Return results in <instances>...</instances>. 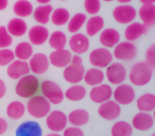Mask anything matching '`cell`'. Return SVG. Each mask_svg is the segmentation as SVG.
Masks as SVG:
<instances>
[{
	"label": "cell",
	"instance_id": "cell-50",
	"mask_svg": "<svg viewBox=\"0 0 155 136\" xmlns=\"http://www.w3.org/2000/svg\"><path fill=\"white\" fill-rule=\"evenodd\" d=\"M104 2H110V1H114V0H102Z\"/></svg>",
	"mask_w": 155,
	"mask_h": 136
},
{
	"label": "cell",
	"instance_id": "cell-20",
	"mask_svg": "<svg viewBox=\"0 0 155 136\" xmlns=\"http://www.w3.org/2000/svg\"><path fill=\"white\" fill-rule=\"evenodd\" d=\"M148 32V27L141 22H132L124 30V37L127 41H134Z\"/></svg>",
	"mask_w": 155,
	"mask_h": 136
},
{
	"label": "cell",
	"instance_id": "cell-15",
	"mask_svg": "<svg viewBox=\"0 0 155 136\" xmlns=\"http://www.w3.org/2000/svg\"><path fill=\"white\" fill-rule=\"evenodd\" d=\"M71 58H72V54L71 51L65 49H56L54 51H52L49 55V63L51 65H53L56 68H65L67 65L70 64Z\"/></svg>",
	"mask_w": 155,
	"mask_h": 136
},
{
	"label": "cell",
	"instance_id": "cell-47",
	"mask_svg": "<svg viewBox=\"0 0 155 136\" xmlns=\"http://www.w3.org/2000/svg\"><path fill=\"white\" fill-rule=\"evenodd\" d=\"M142 5H147V3H155V0H139Z\"/></svg>",
	"mask_w": 155,
	"mask_h": 136
},
{
	"label": "cell",
	"instance_id": "cell-32",
	"mask_svg": "<svg viewBox=\"0 0 155 136\" xmlns=\"http://www.w3.org/2000/svg\"><path fill=\"white\" fill-rule=\"evenodd\" d=\"M33 54V47L28 41H21L17 44L14 49V55L17 60L28 61Z\"/></svg>",
	"mask_w": 155,
	"mask_h": 136
},
{
	"label": "cell",
	"instance_id": "cell-12",
	"mask_svg": "<svg viewBox=\"0 0 155 136\" xmlns=\"http://www.w3.org/2000/svg\"><path fill=\"white\" fill-rule=\"evenodd\" d=\"M98 114L101 118L105 120H115L121 114V108L117 102L113 100H107V101L100 103V106L98 108Z\"/></svg>",
	"mask_w": 155,
	"mask_h": 136
},
{
	"label": "cell",
	"instance_id": "cell-24",
	"mask_svg": "<svg viewBox=\"0 0 155 136\" xmlns=\"http://www.w3.org/2000/svg\"><path fill=\"white\" fill-rule=\"evenodd\" d=\"M138 15L141 20V24L147 27H152L155 24V5L147 3L142 5L138 11Z\"/></svg>",
	"mask_w": 155,
	"mask_h": 136
},
{
	"label": "cell",
	"instance_id": "cell-6",
	"mask_svg": "<svg viewBox=\"0 0 155 136\" xmlns=\"http://www.w3.org/2000/svg\"><path fill=\"white\" fill-rule=\"evenodd\" d=\"M127 69L123 64L119 62L110 63L107 67H106L105 71V78L107 81L113 85H119L122 84L124 80L127 79Z\"/></svg>",
	"mask_w": 155,
	"mask_h": 136
},
{
	"label": "cell",
	"instance_id": "cell-40",
	"mask_svg": "<svg viewBox=\"0 0 155 136\" xmlns=\"http://www.w3.org/2000/svg\"><path fill=\"white\" fill-rule=\"evenodd\" d=\"M13 43V38L8 32L5 26H0V49L2 48H9Z\"/></svg>",
	"mask_w": 155,
	"mask_h": 136
},
{
	"label": "cell",
	"instance_id": "cell-45",
	"mask_svg": "<svg viewBox=\"0 0 155 136\" xmlns=\"http://www.w3.org/2000/svg\"><path fill=\"white\" fill-rule=\"evenodd\" d=\"M8 5H9V0H0V11L7 9Z\"/></svg>",
	"mask_w": 155,
	"mask_h": 136
},
{
	"label": "cell",
	"instance_id": "cell-5",
	"mask_svg": "<svg viewBox=\"0 0 155 136\" xmlns=\"http://www.w3.org/2000/svg\"><path fill=\"white\" fill-rule=\"evenodd\" d=\"M43 96L51 104H60L64 100V91L60 85L50 80H46L39 86Z\"/></svg>",
	"mask_w": 155,
	"mask_h": 136
},
{
	"label": "cell",
	"instance_id": "cell-31",
	"mask_svg": "<svg viewBox=\"0 0 155 136\" xmlns=\"http://www.w3.org/2000/svg\"><path fill=\"white\" fill-rule=\"evenodd\" d=\"M70 19V13L67 9L65 8H58L54 11H52L51 16H50V20L54 26H65Z\"/></svg>",
	"mask_w": 155,
	"mask_h": 136
},
{
	"label": "cell",
	"instance_id": "cell-30",
	"mask_svg": "<svg viewBox=\"0 0 155 136\" xmlns=\"http://www.w3.org/2000/svg\"><path fill=\"white\" fill-rule=\"evenodd\" d=\"M136 105L140 112L151 113L155 108V96L153 94H143L137 99Z\"/></svg>",
	"mask_w": 155,
	"mask_h": 136
},
{
	"label": "cell",
	"instance_id": "cell-21",
	"mask_svg": "<svg viewBox=\"0 0 155 136\" xmlns=\"http://www.w3.org/2000/svg\"><path fill=\"white\" fill-rule=\"evenodd\" d=\"M99 41L104 48H114L120 41V34L114 28L104 29L100 34Z\"/></svg>",
	"mask_w": 155,
	"mask_h": 136
},
{
	"label": "cell",
	"instance_id": "cell-10",
	"mask_svg": "<svg viewBox=\"0 0 155 136\" xmlns=\"http://www.w3.org/2000/svg\"><path fill=\"white\" fill-rule=\"evenodd\" d=\"M114 101L119 105L131 104L135 99V91L130 84H119L113 93Z\"/></svg>",
	"mask_w": 155,
	"mask_h": 136
},
{
	"label": "cell",
	"instance_id": "cell-39",
	"mask_svg": "<svg viewBox=\"0 0 155 136\" xmlns=\"http://www.w3.org/2000/svg\"><path fill=\"white\" fill-rule=\"evenodd\" d=\"M14 60H15V55L13 50L9 48L0 49V66H8Z\"/></svg>",
	"mask_w": 155,
	"mask_h": 136
},
{
	"label": "cell",
	"instance_id": "cell-25",
	"mask_svg": "<svg viewBox=\"0 0 155 136\" xmlns=\"http://www.w3.org/2000/svg\"><path fill=\"white\" fill-rule=\"evenodd\" d=\"M67 121L72 127L80 128L82 125H85L89 121V114L87 111L78 108V110H74L69 113V115L67 116Z\"/></svg>",
	"mask_w": 155,
	"mask_h": 136
},
{
	"label": "cell",
	"instance_id": "cell-52",
	"mask_svg": "<svg viewBox=\"0 0 155 136\" xmlns=\"http://www.w3.org/2000/svg\"><path fill=\"white\" fill-rule=\"evenodd\" d=\"M61 1H66V0H61Z\"/></svg>",
	"mask_w": 155,
	"mask_h": 136
},
{
	"label": "cell",
	"instance_id": "cell-51",
	"mask_svg": "<svg viewBox=\"0 0 155 136\" xmlns=\"http://www.w3.org/2000/svg\"><path fill=\"white\" fill-rule=\"evenodd\" d=\"M151 136H155V133H153V134H152V135H151Z\"/></svg>",
	"mask_w": 155,
	"mask_h": 136
},
{
	"label": "cell",
	"instance_id": "cell-23",
	"mask_svg": "<svg viewBox=\"0 0 155 136\" xmlns=\"http://www.w3.org/2000/svg\"><path fill=\"white\" fill-rule=\"evenodd\" d=\"M5 28H7L8 32L10 33L11 36H15V37L22 36V35L26 34L27 31H28L27 22H25L22 18H19V17H15L10 20Z\"/></svg>",
	"mask_w": 155,
	"mask_h": 136
},
{
	"label": "cell",
	"instance_id": "cell-18",
	"mask_svg": "<svg viewBox=\"0 0 155 136\" xmlns=\"http://www.w3.org/2000/svg\"><path fill=\"white\" fill-rule=\"evenodd\" d=\"M154 124V120L150 113L139 112L132 119V127L138 131H149Z\"/></svg>",
	"mask_w": 155,
	"mask_h": 136
},
{
	"label": "cell",
	"instance_id": "cell-37",
	"mask_svg": "<svg viewBox=\"0 0 155 136\" xmlns=\"http://www.w3.org/2000/svg\"><path fill=\"white\" fill-rule=\"evenodd\" d=\"M48 41H49L50 47L53 48L54 50L63 49L67 44V37L66 34L62 31H54L52 34H49Z\"/></svg>",
	"mask_w": 155,
	"mask_h": 136
},
{
	"label": "cell",
	"instance_id": "cell-42",
	"mask_svg": "<svg viewBox=\"0 0 155 136\" xmlns=\"http://www.w3.org/2000/svg\"><path fill=\"white\" fill-rule=\"evenodd\" d=\"M63 136H84V133L79 127H70L65 128Z\"/></svg>",
	"mask_w": 155,
	"mask_h": 136
},
{
	"label": "cell",
	"instance_id": "cell-19",
	"mask_svg": "<svg viewBox=\"0 0 155 136\" xmlns=\"http://www.w3.org/2000/svg\"><path fill=\"white\" fill-rule=\"evenodd\" d=\"M28 37L31 44H33L35 46H41L48 41L49 31H48V29L45 26H41V25L33 26L29 30Z\"/></svg>",
	"mask_w": 155,
	"mask_h": 136
},
{
	"label": "cell",
	"instance_id": "cell-7",
	"mask_svg": "<svg viewBox=\"0 0 155 136\" xmlns=\"http://www.w3.org/2000/svg\"><path fill=\"white\" fill-rule=\"evenodd\" d=\"M89 63L96 68H106L113 62V54L107 48H97L93 50L88 56Z\"/></svg>",
	"mask_w": 155,
	"mask_h": 136
},
{
	"label": "cell",
	"instance_id": "cell-9",
	"mask_svg": "<svg viewBox=\"0 0 155 136\" xmlns=\"http://www.w3.org/2000/svg\"><path fill=\"white\" fill-rule=\"evenodd\" d=\"M46 117V124L50 131L58 133L67 127V116L62 111H50Z\"/></svg>",
	"mask_w": 155,
	"mask_h": 136
},
{
	"label": "cell",
	"instance_id": "cell-34",
	"mask_svg": "<svg viewBox=\"0 0 155 136\" xmlns=\"http://www.w3.org/2000/svg\"><path fill=\"white\" fill-rule=\"evenodd\" d=\"M26 113V105L20 101H13L8 105L7 115L9 118L13 120L20 119Z\"/></svg>",
	"mask_w": 155,
	"mask_h": 136
},
{
	"label": "cell",
	"instance_id": "cell-35",
	"mask_svg": "<svg viewBox=\"0 0 155 136\" xmlns=\"http://www.w3.org/2000/svg\"><path fill=\"white\" fill-rule=\"evenodd\" d=\"M86 20H87L86 14H84V13L74 14V15L68 20V22H67V24H68L67 29H68L69 32L72 33V34L73 33L79 32V30H81V28L85 25Z\"/></svg>",
	"mask_w": 155,
	"mask_h": 136
},
{
	"label": "cell",
	"instance_id": "cell-33",
	"mask_svg": "<svg viewBox=\"0 0 155 136\" xmlns=\"http://www.w3.org/2000/svg\"><path fill=\"white\" fill-rule=\"evenodd\" d=\"M86 96V89L82 85H72L64 93V98L68 99L69 101H80L84 99Z\"/></svg>",
	"mask_w": 155,
	"mask_h": 136
},
{
	"label": "cell",
	"instance_id": "cell-14",
	"mask_svg": "<svg viewBox=\"0 0 155 136\" xmlns=\"http://www.w3.org/2000/svg\"><path fill=\"white\" fill-rule=\"evenodd\" d=\"M113 96V89L110 85L107 84H101L93 86L91 91H89V98L95 103H103L112 98Z\"/></svg>",
	"mask_w": 155,
	"mask_h": 136
},
{
	"label": "cell",
	"instance_id": "cell-48",
	"mask_svg": "<svg viewBox=\"0 0 155 136\" xmlns=\"http://www.w3.org/2000/svg\"><path fill=\"white\" fill-rule=\"evenodd\" d=\"M120 5H127V3H130L132 1V0H117Z\"/></svg>",
	"mask_w": 155,
	"mask_h": 136
},
{
	"label": "cell",
	"instance_id": "cell-16",
	"mask_svg": "<svg viewBox=\"0 0 155 136\" xmlns=\"http://www.w3.org/2000/svg\"><path fill=\"white\" fill-rule=\"evenodd\" d=\"M29 72H30V68H29V64L27 61L14 60L13 62L8 65V77L13 80H18L21 77L29 75Z\"/></svg>",
	"mask_w": 155,
	"mask_h": 136
},
{
	"label": "cell",
	"instance_id": "cell-4",
	"mask_svg": "<svg viewBox=\"0 0 155 136\" xmlns=\"http://www.w3.org/2000/svg\"><path fill=\"white\" fill-rule=\"evenodd\" d=\"M26 111L35 119L46 117L51 111V103L43 95H34L29 99Z\"/></svg>",
	"mask_w": 155,
	"mask_h": 136
},
{
	"label": "cell",
	"instance_id": "cell-36",
	"mask_svg": "<svg viewBox=\"0 0 155 136\" xmlns=\"http://www.w3.org/2000/svg\"><path fill=\"white\" fill-rule=\"evenodd\" d=\"M112 136H132L133 127L127 121H117L110 130Z\"/></svg>",
	"mask_w": 155,
	"mask_h": 136
},
{
	"label": "cell",
	"instance_id": "cell-1",
	"mask_svg": "<svg viewBox=\"0 0 155 136\" xmlns=\"http://www.w3.org/2000/svg\"><path fill=\"white\" fill-rule=\"evenodd\" d=\"M85 68L83 66L82 58L79 54H74L71 58V62L67 65L63 71L64 80L71 84H78L83 80Z\"/></svg>",
	"mask_w": 155,
	"mask_h": 136
},
{
	"label": "cell",
	"instance_id": "cell-27",
	"mask_svg": "<svg viewBox=\"0 0 155 136\" xmlns=\"http://www.w3.org/2000/svg\"><path fill=\"white\" fill-rule=\"evenodd\" d=\"M53 11V8L50 5H39L35 10H33V16L37 24L47 25L50 22V16Z\"/></svg>",
	"mask_w": 155,
	"mask_h": 136
},
{
	"label": "cell",
	"instance_id": "cell-13",
	"mask_svg": "<svg viewBox=\"0 0 155 136\" xmlns=\"http://www.w3.org/2000/svg\"><path fill=\"white\" fill-rule=\"evenodd\" d=\"M29 68L30 71H32L34 75H43L49 68V58L44 53H35L32 54L29 58Z\"/></svg>",
	"mask_w": 155,
	"mask_h": 136
},
{
	"label": "cell",
	"instance_id": "cell-28",
	"mask_svg": "<svg viewBox=\"0 0 155 136\" xmlns=\"http://www.w3.org/2000/svg\"><path fill=\"white\" fill-rule=\"evenodd\" d=\"M86 33L88 36H95L99 32H101L104 28V19L99 15H93L88 20H86Z\"/></svg>",
	"mask_w": 155,
	"mask_h": 136
},
{
	"label": "cell",
	"instance_id": "cell-46",
	"mask_svg": "<svg viewBox=\"0 0 155 136\" xmlns=\"http://www.w3.org/2000/svg\"><path fill=\"white\" fill-rule=\"evenodd\" d=\"M51 0H36V2L39 5H49Z\"/></svg>",
	"mask_w": 155,
	"mask_h": 136
},
{
	"label": "cell",
	"instance_id": "cell-41",
	"mask_svg": "<svg viewBox=\"0 0 155 136\" xmlns=\"http://www.w3.org/2000/svg\"><path fill=\"white\" fill-rule=\"evenodd\" d=\"M146 63L154 69L155 68V45H151L146 52Z\"/></svg>",
	"mask_w": 155,
	"mask_h": 136
},
{
	"label": "cell",
	"instance_id": "cell-26",
	"mask_svg": "<svg viewBox=\"0 0 155 136\" xmlns=\"http://www.w3.org/2000/svg\"><path fill=\"white\" fill-rule=\"evenodd\" d=\"M104 72L102 71L100 68H89V69L85 70L84 77H83V80L89 86H96V85H99L101 83H103L104 81Z\"/></svg>",
	"mask_w": 155,
	"mask_h": 136
},
{
	"label": "cell",
	"instance_id": "cell-38",
	"mask_svg": "<svg viewBox=\"0 0 155 136\" xmlns=\"http://www.w3.org/2000/svg\"><path fill=\"white\" fill-rule=\"evenodd\" d=\"M101 9V0H84V10L89 15H97Z\"/></svg>",
	"mask_w": 155,
	"mask_h": 136
},
{
	"label": "cell",
	"instance_id": "cell-3",
	"mask_svg": "<svg viewBox=\"0 0 155 136\" xmlns=\"http://www.w3.org/2000/svg\"><path fill=\"white\" fill-rule=\"evenodd\" d=\"M39 86L41 83L34 75H26L18 79V82L15 86V93L19 97L27 99L36 95L39 91Z\"/></svg>",
	"mask_w": 155,
	"mask_h": 136
},
{
	"label": "cell",
	"instance_id": "cell-44",
	"mask_svg": "<svg viewBox=\"0 0 155 136\" xmlns=\"http://www.w3.org/2000/svg\"><path fill=\"white\" fill-rule=\"evenodd\" d=\"M5 91H7V86H5V82L0 79V99L5 95Z\"/></svg>",
	"mask_w": 155,
	"mask_h": 136
},
{
	"label": "cell",
	"instance_id": "cell-29",
	"mask_svg": "<svg viewBox=\"0 0 155 136\" xmlns=\"http://www.w3.org/2000/svg\"><path fill=\"white\" fill-rule=\"evenodd\" d=\"M33 5L28 0H17L13 5V12L17 17H29L33 13Z\"/></svg>",
	"mask_w": 155,
	"mask_h": 136
},
{
	"label": "cell",
	"instance_id": "cell-11",
	"mask_svg": "<svg viewBox=\"0 0 155 136\" xmlns=\"http://www.w3.org/2000/svg\"><path fill=\"white\" fill-rule=\"evenodd\" d=\"M137 54V48L132 41H119L114 47V56L120 61H132Z\"/></svg>",
	"mask_w": 155,
	"mask_h": 136
},
{
	"label": "cell",
	"instance_id": "cell-2",
	"mask_svg": "<svg viewBox=\"0 0 155 136\" xmlns=\"http://www.w3.org/2000/svg\"><path fill=\"white\" fill-rule=\"evenodd\" d=\"M153 76V69L146 62L136 63L130 70V82L136 86H144L151 81Z\"/></svg>",
	"mask_w": 155,
	"mask_h": 136
},
{
	"label": "cell",
	"instance_id": "cell-8",
	"mask_svg": "<svg viewBox=\"0 0 155 136\" xmlns=\"http://www.w3.org/2000/svg\"><path fill=\"white\" fill-rule=\"evenodd\" d=\"M137 12L136 9L132 5H119L113 11V17L118 24L129 25L136 18Z\"/></svg>",
	"mask_w": 155,
	"mask_h": 136
},
{
	"label": "cell",
	"instance_id": "cell-43",
	"mask_svg": "<svg viewBox=\"0 0 155 136\" xmlns=\"http://www.w3.org/2000/svg\"><path fill=\"white\" fill-rule=\"evenodd\" d=\"M8 130V122L5 119H3L2 117H0V135H2L7 132Z\"/></svg>",
	"mask_w": 155,
	"mask_h": 136
},
{
	"label": "cell",
	"instance_id": "cell-49",
	"mask_svg": "<svg viewBox=\"0 0 155 136\" xmlns=\"http://www.w3.org/2000/svg\"><path fill=\"white\" fill-rule=\"evenodd\" d=\"M46 136H62V135H60L58 133H55V132H52V133H50V134H47Z\"/></svg>",
	"mask_w": 155,
	"mask_h": 136
},
{
	"label": "cell",
	"instance_id": "cell-22",
	"mask_svg": "<svg viewBox=\"0 0 155 136\" xmlns=\"http://www.w3.org/2000/svg\"><path fill=\"white\" fill-rule=\"evenodd\" d=\"M16 136H43V130L36 121H25L17 128Z\"/></svg>",
	"mask_w": 155,
	"mask_h": 136
},
{
	"label": "cell",
	"instance_id": "cell-17",
	"mask_svg": "<svg viewBox=\"0 0 155 136\" xmlns=\"http://www.w3.org/2000/svg\"><path fill=\"white\" fill-rule=\"evenodd\" d=\"M69 47L74 54H83L89 49V39L82 33H73L69 39Z\"/></svg>",
	"mask_w": 155,
	"mask_h": 136
}]
</instances>
